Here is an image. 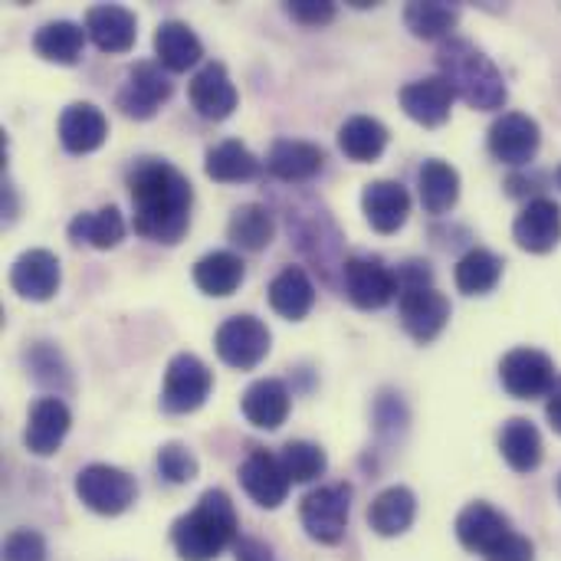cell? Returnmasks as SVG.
Returning a JSON list of instances; mask_svg holds the SVG:
<instances>
[{"label": "cell", "instance_id": "cell-30", "mask_svg": "<svg viewBox=\"0 0 561 561\" xmlns=\"http://www.w3.org/2000/svg\"><path fill=\"white\" fill-rule=\"evenodd\" d=\"M500 454H503V460H506L516 473H533V470H539L542 454H546L539 427H536L533 421H526V417L506 421L503 431H500Z\"/></svg>", "mask_w": 561, "mask_h": 561}, {"label": "cell", "instance_id": "cell-14", "mask_svg": "<svg viewBox=\"0 0 561 561\" xmlns=\"http://www.w3.org/2000/svg\"><path fill=\"white\" fill-rule=\"evenodd\" d=\"M187 95H191V105L197 108V115L210 118V122H224L233 115V108L240 105V95H237V85L230 82V72L224 62H204L191 85H187Z\"/></svg>", "mask_w": 561, "mask_h": 561}, {"label": "cell", "instance_id": "cell-42", "mask_svg": "<svg viewBox=\"0 0 561 561\" xmlns=\"http://www.w3.org/2000/svg\"><path fill=\"white\" fill-rule=\"evenodd\" d=\"M286 13L302 26H325L335 20V3H329V0H289Z\"/></svg>", "mask_w": 561, "mask_h": 561}, {"label": "cell", "instance_id": "cell-37", "mask_svg": "<svg viewBox=\"0 0 561 561\" xmlns=\"http://www.w3.org/2000/svg\"><path fill=\"white\" fill-rule=\"evenodd\" d=\"M404 23L421 39H444L460 23V10L454 3H440V0H414L404 10Z\"/></svg>", "mask_w": 561, "mask_h": 561}, {"label": "cell", "instance_id": "cell-31", "mask_svg": "<svg viewBox=\"0 0 561 561\" xmlns=\"http://www.w3.org/2000/svg\"><path fill=\"white\" fill-rule=\"evenodd\" d=\"M125 217L118 214V207H102V210H82L69 220V240L72 243H85L95 250H112L125 240Z\"/></svg>", "mask_w": 561, "mask_h": 561}, {"label": "cell", "instance_id": "cell-7", "mask_svg": "<svg viewBox=\"0 0 561 561\" xmlns=\"http://www.w3.org/2000/svg\"><path fill=\"white\" fill-rule=\"evenodd\" d=\"M342 289L352 306L375 312L398 296V273L378 256H348L342 263Z\"/></svg>", "mask_w": 561, "mask_h": 561}, {"label": "cell", "instance_id": "cell-47", "mask_svg": "<svg viewBox=\"0 0 561 561\" xmlns=\"http://www.w3.org/2000/svg\"><path fill=\"white\" fill-rule=\"evenodd\" d=\"M546 417H549V424L561 434V378H556V385H552V391H549Z\"/></svg>", "mask_w": 561, "mask_h": 561}, {"label": "cell", "instance_id": "cell-15", "mask_svg": "<svg viewBox=\"0 0 561 561\" xmlns=\"http://www.w3.org/2000/svg\"><path fill=\"white\" fill-rule=\"evenodd\" d=\"M513 237L526 253H552L561 243V207L552 197L529 201L513 224Z\"/></svg>", "mask_w": 561, "mask_h": 561}, {"label": "cell", "instance_id": "cell-5", "mask_svg": "<svg viewBox=\"0 0 561 561\" xmlns=\"http://www.w3.org/2000/svg\"><path fill=\"white\" fill-rule=\"evenodd\" d=\"M214 388V375L210 368L191 355V352H178L168 362L164 371V388H161V408L168 414H194L197 408H204V401L210 398Z\"/></svg>", "mask_w": 561, "mask_h": 561}, {"label": "cell", "instance_id": "cell-45", "mask_svg": "<svg viewBox=\"0 0 561 561\" xmlns=\"http://www.w3.org/2000/svg\"><path fill=\"white\" fill-rule=\"evenodd\" d=\"M434 283V270L427 260H411L398 270V296L408 289H431Z\"/></svg>", "mask_w": 561, "mask_h": 561}, {"label": "cell", "instance_id": "cell-35", "mask_svg": "<svg viewBox=\"0 0 561 561\" xmlns=\"http://www.w3.org/2000/svg\"><path fill=\"white\" fill-rule=\"evenodd\" d=\"M227 237L233 247L247 250V253H260L273 243L276 237V220L263 204H243L230 214L227 224Z\"/></svg>", "mask_w": 561, "mask_h": 561}, {"label": "cell", "instance_id": "cell-28", "mask_svg": "<svg viewBox=\"0 0 561 561\" xmlns=\"http://www.w3.org/2000/svg\"><path fill=\"white\" fill-rule=\"evenodd\" d=\"M263 161L237 138H227V141H217L207 148V158H204V171L210 181H220V184H240V181H253L260 174Z\"/></svg>", "mask_w": 561, "mask_h": 561}, {"label": "cell", "instance_id": "cell-6", "mask_svg": "<svg viewBox=\"0 0 561 561\" xmlns=\"http://www.w3.org/2000/svg\"><path fill=\"white\" fill-rule=\"evenodd\" d=\"M348 513H352V486L348 483L319 486L299 506V519H302L306 536L322 542V546L342 542V536L348 529Z\"/></svg>", "mask_w": 561, "mask_h": 561}, {"label": "cell", "instance_id": "cell-23", "mask_svg": "<svg viewBox=\"0 0 561 561\" xmlns=\"http://www.w3.org/2000/svg\"><path fill=\"white\" fill-rule=\"evenodd\" d=\"M362 210L378 233H398L411 214V194L401 181H371L362 194Z\"/></svg>", "mask_w": 561, "mask_h": 561}, {"label": "cell", "instance_id": "cell-2", "mask_svg": "<svg viewBox=\"0 0 561 561\" xmlns=\"http://www.w3.org/2000/svg\"><path fill=\"white\" fill-rule=\"evenodd\" d=\"M237 510L224 490H207L191 513L171 526V546L181 561H214L237 546Z\"/></svg>", "mask_w": 561, "mask_h": 561}, {"label": "cell", "instance_id": "cell-46", "mask_svg": "<svg viewBox=\"0 0 561 561\" xmlns=\"http://www.w3.org/2000/svg\"><path fill=\"white\" fill-rule=\"evenodd\" d=\"M237 561H270V546L256 539H237Z\"/></svg>", "mask_w": 561, "mask_h": 561}, {"label": "cell", "instance_id": "cell-4", "mask_svg": "<svg viewBox=\"0 0 561 561\" xmlns=\"http://www.w3.org/2000/svg\"><path fill=\"white\" fill-rule=\"evenodd\" d=\"M76 496L85 510H92L99 516H122L125 510H131L138 486L125 470L108 467V463H92V467L79 470Z\"/></svg>", "mask_w": 561, "mask_h": 561}, {"label": "cell", "instance_id": "cell-10", "mask_svg": "<svg viewBox=\"0 0 561 561\" xmlns=\"http://www.w3.org/2000/svg\"><path fill=\"white\" fill-rule=\"evenodd\" d=\"M174 85L168 79V69H161V62H151V59H141L128 69L125 76V85L118 92V108L128 115V118H154L158 108L171 99Z\"/></svg>", "mask_w": 561, "mask_h": 561}, {"label": "cell", "instance_id": "cell-18", "mask_svg": "<svg viewBox=\"0 0 561 561\" xmlns=\"http://www.w3.org/2000/svg\"><path fill=\"white\" fill-rule=\"evenodd\" d=\"M240 483L247 490V496L263 506V510H276L286 503L289 493V477L279 463V457L266 454V450H253L243 467H240Z\"/></svg>", "mask_w": 561, "mask_h": 561}, {"label": "cell", "instance_id": "cell-24", "mask_svg": "<svg viewBox=\"0 0 561 561\" xmlns=\"http://www.w3.org/2000/svg\"><path fill=\"white\" fill-rule=\"evenodd\" d=\"M243 417L260 431H279L289 417V391L279 378L253 381L240 398Z\"/></svg>", "mask_w": 561, "mask_h": 561}, {"label": "cell", "instance_id": "cell-26", "mask_svg": "<svg viewBox=\"0 0 561 561\" xmlns=\"http://www.w3.org/2000/svg\"><path fill=\"white\" fill-rule=\"evenodd\" d=\"M270 306L276 316L289 322H302L312 306H316V286L302 266H286L273 283H270Z\"/></svg>", "mask_w": 561, "mask_h": 561}, {"label": "cell", "instance_id": "cell-19", "mask_svg": "<svg viewBox=\"0 0 561 561\" xmlns=\"http://www.w3.org/2000/svg\"><path fill=\"white\" fill-rule=\"evenodd\" d=\"M322 168H325V151L312 141L276 138L266 151V171L286 184L312 181Z\"/></svg>", "mask_w": 561, "mask_h": 561}, {"label": "cell", "instance_id": "cell-44", "mask_svg": "<svg viewBox=\"0 0 561 561\" xmlns=\"http://www.w3.org/2000/svg\"><path fill=\"white\" fill-rule=\"evenodd\" d=\"M486 561H536V546H533L526 536L510 533V536L486 556Z\"/></svg>", "mask_w": 561, "mask_h": 561}, {"label": "cell", "instance_id": "cell-34", "mask_svg": "<svg viewBox=\"0 0 561 561\" xmlns=\"http://www.w3.org/2000/svg\"><path fill=\"white\" fill-rule=\"evenodd\" d=\"M339 148L345 151V158L358 164L378 161L388 148V128L371 115H355L339 128Z\"/></svg>", "mask_w": 561, "mask_h": 561}, {"label": "cell", "instance_id": "cell-36", "mask_svg": "<svg viewBox=\"0 0 561 561\" xmlns=\"http://www.w3.org/2000/svg\"><path fill=\"white\" fill-rule=\"evenodd\" d=\"M454 279L463 296H486L503 279V260L496 253H490L486 247H473L460 256Z\"/></svg>", "mask_w": 561, "mask_h": 561}, {"label": "cell", "instance_id": "cell-3", "mask_svg": "<svg viewBox=\"0 0 561 561\" xmlns=\"http://www.w3.org/2000/svg\"><path fill=\"white\" fill-rule=\"evenodd\" d=\"M437 66H440V76L454 85V92L470 108L493 112L506 105V95H510L506 79L477 43L460 39V36L444 39L437 49Z\"/></svg>", "mask_w": 561, "mask_h": 561}, {"label": "cell", "instance_id": "cell-25", "mask_svg": "<svg viewBox=\"0 0 561 561\" xmlns=\"http://www.w3.org/2000/svg\"><path fill=\"white\" fill-rule=\"evenodd\" d=\"M154 56L158 62L168 69V72H187L191 66L201 62L204 56V43L201 36L181 23V20H164L158 30H154Z\"/></svg>", "mask_w": 561, "mask_h": 561}, {"label": "cell", "instance_id": "cell-20", "mask_svg": "<svg viewBox=\"0 0 561 561\" xmlns=\"http://www.w3.org/2000/svg\"><path fill=\"white\" fill-rule=\"evenodd\" d=\"M85 36L102 53H128L138 39V20L128 7L99 3L85 13Z\"/></svg>", "mask_w": 561, "mask_h": 561}, {"label": "cell", "instance_id": "cell-29", "mask_svg": "<svg viewBox=\"0 0 561 561\" xmlns=\"http://www.w3.org/2000/svg\"><path fill=\"white\" fill-rule=\"evenodd\" d=\"M417 187H421V204L427 214L434 217H444L447 210L457 207L460 201V171L440 158H427L421 164V174H417Z\"/></svg>", "mask_w": 561, "mask_h": 561}, {"label": "cell", "instance_id": "cell-32", "mask_svg": "<svg viewBox=\"0 0 561 561\" xmlns=\"http://www.w3.org/2000/svg\"><path fill=\"white\" fill-rule=\"evenodd\" d=\"M247 270H243V260L230 250H214L207 256H201L194 263V283L204 296H233L243 283Z\"/></svg>", "mask_w": 561, "mask_h": 561}, {"label": "cell", "instance_id": "cell-49", "mask_svg": "<svg viewBox=\"0 0 561 561\" xmlns=\"http://www.w3.org/2000/svg\"><path fill=\"white\" fill-rule=\"evenodd\" d=\"M559 496H561V480H559Z\"/></svg>", "mask_w": 561, "mask_h": 561}, {"label": "cell", "instance_id": "cell-8", "mask_svg": "<svg viewBox=\"0 0 561 561\" xmlns=\"http://www.w3.org/2000/svg\"><path fill=\"white\" fill-rule=\"evenodd\" d=\"M270 342H273V335H270L266 322L256 316H233L214 335V348H217L220 362L237 371L256 368L270 355Z\"/></svg>", "mask_w": 561, "mask_h": 561}, {"label": "cell", "instance_id": "cell-43", "mask_svg": "<svg viewBox=\"0 0 561 561\" xmlns=\"http://www.w3.org/2000/svg\"><path fill=\"white\" fill-rule=\"evenodd\" d=\"M375 421H378V431L388 434V431H401L408 424V411L401 404V398L394 394H381L378 404H375Z\"/></svg>", "mask_w": 561, "mask_h": 561}, {"label": "cell", "instance_id": "cell-27", "mask_svg": "<svg viewBox=\"0 0 561 561\" xmlns=\"http://www.w3.org/2000/svg\"><path fill=\"white\" fill-rule=\"evenodd\" d=\"M414 519H417V496L408 486H388L385 493L375 496L368 510V526L385 539L404 536L414 526Z\"/></svg>", "mask_w": 561, "mask_h": 561}, {"label": "cell", "instance_id": "cell-22", "mask_svg": "<svg viewBox=\"0 0 561 561\" xmlns=\"http://www.w3.org/2000/svg\"><path fill=\"white\" fill-rule=\"evenodd\" d=\"M108 138V118L92 102H72L59 115V141L69 154L99 151Z\"/></svg>", "mask_w": 561, "mask_h": 561}, {"label": "cell", "instance_id": "cell-48", "mask_svg": "<svg viewBox=\"0 0 561 561\" xmlns=\"http://www.w3.org/2000/svg\"><path fill=\"white\" fill-rule=\"evenodd\" d=\"M559 187H561V168H559Z\"/></svg>", "mask_w": 561, "mask_h": 561}, {"label": "cell", "instance_id": "cell-38", "mask_svg": "<svg viewBox=\"0 0 561 561\" xmlns=\"http://www.w3.org/2000/svg\"><path fill=\"white\" fill-rule=\"evenodd\" d=\"M279 463L289 477V483H312L325 473L329 467V457L319 444L312 440H289L283 450H279Z\"/></svg>", "mask_w": 561, "mask_h": 561}, {"label": "cell", "instance_id": "cell-12", "mask_svg": "<svg viewBox=\"0 0 561 561\" xmlns=\"http://www.w3.org/2000/svg\"><path fill=\"white\" fill-rule=\"evenodd\" d=\"M398 309H401V325L404 332L421 342L431 345L450 322V299L444 293L431 289H408L398 296Z\"/></svg>", "mask_w": 561, "mask_h": 561}, {"label": "cell", "instance_id": "cell-33", "mask_svg": "<svg viewBox=\"0 0 561 561\" xmlns=\"http://www.w3.org/2000/svg\"><path fill=\"white\" fill-rule=\"evenodd\" d=\"M33 49L46 62L76 66L82 59V49H85V30L79 23H72V20H49V23H43L36 30Z\"/></svg>", "mask_w": 561, "mask_h": 561}, {"label": "cell", "instance_id": "cell-11", "mask_svg": "<svg viewBox=\"0 0 561 561\" xmlns=\"http://www.w3.org/2000/svg\"><path fill=\"white\" fill-rule=\"evenodd\" d=\"M542 145V128L526 112H503L490 125V154L503 164L523 168L536 158Z\"/></svg>", "mask_w": 561, "mask_h": 561}, {"label": "cell", "instance_id": "cell-13", "mask_svg": "<svg viewBox=\"0 0 561 561\" xmlns=\"http://www.w3.org/2000/svg\"><path fill=\"white\" fill-rule=\"evenodd\" d=\"M59 283H62V266L59 256L49 250H26L10 266L13 293L30 302H49L59 293Z\"/></svg>", "mask_w": 561, "mask_h": 561}, {"label": "cell", "instance_id": "cell-1", "mask_svg": "<svg viewBox=\"0 0 561 561\" xmlns=\"http://www.w3.org/2000/svg\"><path fill=\"white\" fill-rule=\"evenodd\" d=\"M131 194V227L151 243L174 247L191 227L194 187L191 181L161 158H141L128 171Z\"/></svg>", "mask_w": 561, "mask_h": 561}, {"label": "cell", "instance_id": "cell-9", "mask_svg": "<svg viewBox=\"0 0 561 561\" xmlns=\"http://www.w3.org/2000/svg\"><path fill=\"white\" fill-rule=\"evenodd\" d=\"M556 378H559L556 375V362L546 352H539V348H513L500 362V381L519 401L549 398Z\"/></svg>", "mask_w": 561, "mask_h": 561}, {"label": "cell", "instance_id": "cell-17", "mask_svg": "<svg viewBox=\"0 0 561 561\" xmlns=\"http://www.w3.org/2000/svg\"><path fill=\"white\" fill-rule=\"evenodd\" d=\"M69 427H72L69 408L59 398H39L30 408L26 431H23V444H26V450L33 457H53L62 447Z\"/></svg>", "mask_w": 561, "mask_h": 561}, {"label": "cell", "instance_id": "cell-41", "mask_svg": "<svg viewBox=\"0 0 561 561\" xmlns=\"http://www.w3.org/2000/svg\"><path fill=\"white\" fill-rule=\"evenodd\" d=\"M3 561H46V539L33 529H16L3 542Z\"/></svg>", "mask_w": 561, "mask_h": 561}, {"label": "cell", "instance_id": "cell-21", "mask_svg": "<svg viewBox=\"0 0 561 561\" xmlns=\"http://www.w3.org/2000/svg\"><path fill=\"white\" fill-rule=\"evenodd\" d=\"M513 533L510 519L493 510L490 503H470L460 516H457V539L467 552H477V556H490L506 536Z\"/></svg>", "mask_w": 561, "mask_h": 561}, {"label": "cell", "instance_id": "cell-16", "mask_svg": "<svg viewBox=\"0 0 561 561\" xmlns=\"http://www.w3.org/2000/svg\"><path fill=\"white\" fill-rule=\"evenodd\" d=\"M454 99H457V92H454V85L444 76H427V79L408 82L401 89V108H404V115L414 118L424 128L444 125L450 118Z\"/></svg>", "mask_w": 561, "mask_h": 561}, {"label": "cell", "instance_id": "cell-40", "mask_svg": "<svg viewBox=\"0 0 561 561\" xmlns=\"http://www.w3.org/2000/svg\"><path fill=\"white\" fill-rule=\"evenodd\" d=\"M158 473L174 483V486H184L197 477V457L184 447V444H164L158 450Z\"/></svg>", "mask_w": 561, "mask_h": 561}, {"label": "cell", "instance_id": "cell-39", "mask_svg": "<svg viewBox=\"0 0 561 561\" xmlns=\"http://www.w3.org/2000/svg\"><path fill=\"white\" fill-rule=\"evenodd\" d=\"M26 368L33 375V381H39L43 388H56V391H69L72 388V375L69 365L62 358V352L49 342H36L26 352Z\"/></svg>", "mask_w": 561, "mask_h": 561}]
</instances>
